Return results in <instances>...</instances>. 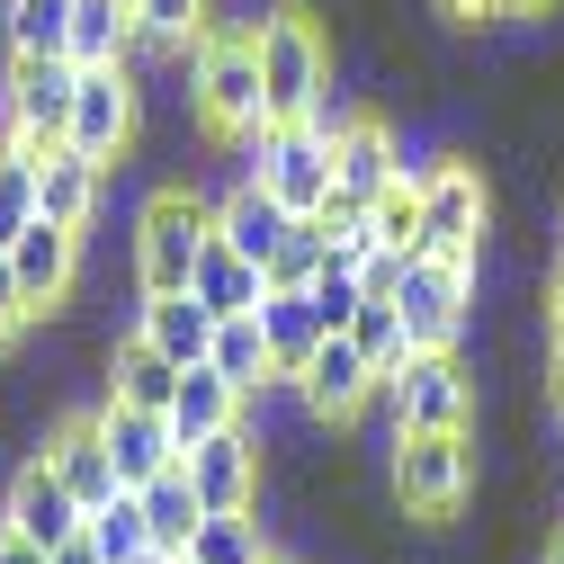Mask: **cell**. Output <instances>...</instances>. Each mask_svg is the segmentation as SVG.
Segmentation results:
<instances>
[{
    "mask_svg": "<svg viewBox=\"0 0 564 564\" xmlns=\"http://www.w3.org/2000/svg\"><path fill=\"white\" fill-rule=\"evenodd\" d=\"M188 108L197 126L216 134V144H251V134L269 126V99H260V36L251 28H206L188 45Z\"/></svg>",
    "mask_w": 564,
    "mask_h": 564,
    "instance_id": "1",
    "label": "cell"
},
{
    "mask_svg": "<svg viewBox=\"0 0 564 564\" xmlns=\"http://www.w3.org/2000/svg\"><path fill=\"white\" fill-rule=\"evenodd\" d=\"M251 36H260V99H269V126L323 117V108H332V36L314 28V10L278 0Z\"/></svg>",
    "mask_w": 564,
    "mask_h": 564,
    "instance_id": "2",
    "label": "cell"
},
{
    "mask_svg": "<svg viewBox=\"0 0 564 564\" xmlns=\"http://www.w3.org/2000/svg\"><path fill=\"white\" fill-rule=\"evenodd\" d=\"M216 242V206L197 188H153L134 216V288L144 296H180L197 278V251Z\"/></svg>",
    "mask_w": 564,
    "mask_h": 564,
    "instance_id": "3",
    "label": "cell"
},
{
    "mask_svg": "<svg viewBox=\"0 0 564 564\" xmlns=\"http://www.w3.org/2000/svg\"><path fill=\"white\" fill-rule=\"evenodd\" d=\"M475 492V431H394V502L412 520H457Z\"/></svg>",
    "mask_w": 564,
    "mask_h": 564,
    "instance_id": "4",
    "label": "cell"
},
{
    "mask_svg": "<svg viewBox=\"0 0 564 564\" xmlns=\"http://www.w3.org/2000/svg\"><path fill=\"white\" fill-rule=\"evenodd\" d=\"M323 134H332V206H323V216H368V206L412 171V162H403V134H394L386 117L323 108Z\"/></svg>",
    "mask_w": 564,
    "mask_h": 564,
    "instance_id": "5",
    "label": "cell"
},
{
    "mask_svg": "<svg viewBox=\"0 0 564 564\" xmlns=\"http://www.w3.org/2000/svg\"><path fill=\"white\" fill-rule=\"evenodd\" d=\"M242 153H251L242 180H260L288 216H323V206H332V134H323V117H305V126H260Z\"/></svg>",
    "mask_w": 564,
    "mask_h": 564,
    "instance_id": "6",
    "label": "cell"
},
{
    "mask_svg": "<svg viewBox=\"0 0 564 564\" xmlns=\"http://www.w3.org/2000/svg\"><path fill=\"white\" fill-rule=\"evenodd\" d=\"M73 90H82V63L73 54H10V73H0V134L28 153L63 144V126H73Z\"/></svg>",
    "mask_w": 564,
    "mask_h": 564,
    "instance_id": "7",
    "label": "cell"
},
{
    "mask_svg": "<svg viewBox=\"0 0 564 564\" xmlns=\"http://www.w3.org/2000/svg\"><path fill=\"white\" fill-rule=\"evenodd\" d=\"M386 421L394 431H466L475 421V368L457 349H412L386 377Z\"/></svg>",
    "mask_w": 564,
    "mask_h": 564,
    "instance_id": "8",
    "label": "cell"
},
{
    "mask_svg": "<svg viewBox=\"0 0 564 564\" xmlns=\"http://www.w3.org/2000/svg\"><path fill=\"white\" fill-rule=\"evenodd\" d=\"M394 305H403L412 349H457L466 323H475V260H431V251H412Z\"/></svg>",
    "mask_w": 564,
    "mask_h": 564,
    "instance_id": "9",
    "label": "cell"
},
{
    "mask_svg": "<svg viewBox=\"0 0 564 564\" xmlns=\"http://www.w3.org/2000/svg\"><path fill=\"white\" fill-rule=\"evenodd\" d=\"M484 225H492V188L475 162H431L421 171V251L431 260H475L484 251Z\"/></svg>",
    "mask_w": 564,
    "mask_h": 564,
    "instance_id": "10",
    "label": "cell"
},
{
    "mask_svg": "<svg viewBox=\"0 0 564 564\" xmlns=\"http://www.w3.org/2000/svg\"><path fill=\"white\" fill-rule=\"evenodd\" d=\"M288 394L305 403L314 431H332V421H359V412L386 394V377H377V359H368L349 332H323V340H314V359L288 377Z\"/></svg>",
    "mask_w": 564,
    "mask_h": 564,
    "instance_id": "11",
    "label": "cell"
},
{
    "mask_svg": "<svg viewBox=\"0 0 564 564\" xmlns=\"http://www.w3.org/2000/svg\"><path fill=\"white\" fill-rule=\"evenodd\" d=\"M82 520H90V511H82V492L45 466V448L10 475V492H0V529L28 538V546H45V555H54L63 538H82Z\"/></svg>",
    "mask_w": 564,
    "mask_h": 564,
    "instance_id": "12",
    "label": "cell"
},
{
    "mask_svg": "<svg viewBox=\"0 0 564 564\" xmlns=\"http://www.w3.org/2000/svg\"><path fill=\"white\" fill-rule=\"evenodd\" d=\"M90 421H99V440H108V466H117V484H126V492H144L153 475H171V466H180L171 412H144V403H117V394H108Z\"/></svg>",
    "mask_w": 564,
    "mask_h": 564,
    "instance_id": "13",
    "label": "cell"
},
{
    "mask_svg": "<svg viewBox=\"0 0 564 564\" xmlns=\"http://www.w3.org/2000/svg\"><path fill=\"white\" fill-rule=\"evenodd\" d=\"M180 466H188V484H197L206 511H260V431H251V421H234V431H216V440H197Z\"/></svg>",
    "mask_w": 564,
    "mask_h": 564,
    "instance_id": "14",
    "label": "cell"
},
{
    "mask_svg": "<svg viewBox=\"0 0 564 564\" xmlns=\"http://www.w3.org/2000/svg\"><path fill=\"white\" fill-rule=\"evenodd\" d=\"M63 144H82V153H99V162H117V153L134 144V63H99V73H82Z\"/></svg>",
    "mask_w": 564,
    "mask_h": 564,
    "instance_id": "15",
    "label": "cell"
},
{
    "mask_svg": "<svg viewBox=\"0 0 564 564\" xmlns=\"http://www.w3.org/2000/svg\"><path fill=\"white\" fill-rule=\"evenodd\" d=\"M10 278H19V296L36 305V323L73 296V278H82V225H54V216H36L19 242H10Z\"/></svg>",
    "mask_w": 564,
    "mask_h": 564,
    "instance_id": "16",
    "label": "cell"
},
{
    "mask_svg": "<svg viewBox=\"0 0 564 564\" xmlns=\"http://www.w3.org/2000/svg\"><path fill=\"white\" fill-rule=\"evenodd\" d=\"M99 197H108V162L99 153H82V144H45L36 153V206H45L54 225H82L90 234Z\"/></svg>",
    "mask_w": 564,
    "mask_h": 564,
    "instance_id": "17",
    "label": "cell"
},
{
    "mask_svg": "<svg viewBox=\"0 0 564 564\" xmlns=\"http://www.w3.org/2000/svg\"><path fill=\"white\" fill-rule=\"evenodd\" d=\"M45 466L63 475V484H73L82 492V511H99V502H117V466H108V440H99V421L82 412V421H54V431H45Z\"/></svg>",
    "mask_w": 564,
    "mask_h": 564,
    "instance_id": "18",
    "label": "cell"
},
{
    "mask_svg": "<svg viewBox=\"0 0 564 564\" xmlns=\"http://www.w3.org/2000/svg\"><path fill=\"white\" fill-rule=\"evenodd\" d=\"M242 403H251V394H242V386H225L206 359H197V368H180V394H171V440H180V457H188L197 440L234 431V421H242Z\"/></svg>",
    "mask_w": 564,
    "mask_h": 564,
    "instance_id": "19",
    "label": "cell"
},
{
    "mask_svg": "<svg viewBox=\"0 0 564 564\" xmlns=\"http://www.w3.org/2000/svg\"><path fill=\"white\" fill-rule=\"evenodd\" d=\"M288 225H296V216H288V206H278V197H269L260 180H242V188H234V197L216 206V242H234L242 260H260V278H269L278 242H288Z\"/></svg>",
    "mask_w": 564,
    "mask_h": 564,
    "instance_id": "20",
    "label": "cell"
},
{
    "mask_svg": "<svg viewBox=\"0 0 564 564\" xmlns=\"http://www.w3.org/2000/svg\"><path fill=\"white\" fill-rule=\"evenodd\" d=\"M216 323H225V314H216V305H197L188 288H180V296H144V305H134V332H144L153 349H171L180 368H197L206 349H216Z\"/></svg>",
    "mask_w": 564,
    "mask_h": 564,
    "instance_id": "21",
    "label": "cell"
},
{
    "mask_svg": "<svg viewBox=\"0 0 564 564\" xmlns=\"http://www.w3.org/2000/svg\"><path fill=\"white\" fill-rule=\"evenodd\" d=\"M108 394H117V403H144V412H171L180 359H171V349H153L144 332H117V349H108Z\"/></svg>",
    "mask_w": 564,
    "mask_h": 564,
    "instance_id": "22",
    "label": "cell"
},
{
    "mask_svg": "<svg viewBox=\"0 0 564 564\" xmlns=\"http://www.w3.org/2000/svg\"><path fill=\"white\" fill-rule=\"evenodd\" d=\"M144 54V28H134V0H73V63L99 73V63H134Z\"/></svg>",
    "mask_w": 564,
    "mask_h": 564,
    "instance_id": "23",
    "label": "cell"
},
{
    "mask_svg": "<svg viewBox=\"0 0 564 564\" xmlns=\"http://www.w3.org/2000/svg\"><path fill=\"white\" fill-rule=\"evenodd\" d=\"M206 368H216L225 386H242V394H269V386H278V349H269V332H260V305L216 323V349H206Z\"/></svg>",
    "mask_w": 564,
    "mask_h": 564,
    "instance_id": "24",
    "label": "cell"
},
{
    "mask_svg": "<svg viewBox=\"0 0 564 564\" xmlns=\"http://www.w3.org/2000/svg\"><path fill=\"white\" fill-rule=\"evenodd\" d=\"M260 332H269V349H278V386H288V377L314 359V340H323L314 288H269V296H260Z\"/></svg>",
    "mask_w": 564,
    "mask_h": 564,
    "instance_id": "25",
    "label": "cell"
},
{
    "mask_svg": "<svg viewBox=\"0 0 564 564\" xmlns=\"http://www.w3.org/2000/svg\"><path fill=\"white\" fill-rule=\"evenodd\" d=\"M188 296L216 305V314H251V305L269 296V278H260V260H242L234 242H206V251H197V278H188Z\"/></svg>",
    "mask_w": 564,
    "mask_h": 564,
    "instance_id": "26",
    "label": "cell"
},
{
    "mask_svg": "<svg viewBox=\"0 0 564 564\" xmlns=\"http://www.w3.org/2000/svg\"><path fill=\"white\" fill-rule=\"evenodd\" d=\"M82 538L108 555V564H171L162 546H153V520H144V492H117V502H99L90 520H82Z\"/></svg>",
    "mask_w": 564,
    "mask_h": 564,
    "instance_id": "27",
    "label": "cell"
},
{
    "mask_svg": "<svg viewBox=\"0 0 564 564\" xmlns=\"http://www.w3.org/2000/svg\"><path fill=\"white\" fill-rule=\"evenodd\" d=\"M144 520H153V546H162V555H188V538H197V520H206L188 466H171V475L144 484Z\"/></svg>",
    "mask_w": 564,
    "mask_h": 564,
    "instance_id": "28",
    "label": "cell"
},
{
    "mask_svg": "<svg viewBox=\"0 0 564 564\" xmlns=\"http://www.w3.org/2000/svg\"><path fill=\"white\" fill-rule=\"evenodd\" d=\"M10 54H73V0H0Z\"/></svg>",
    "mask_w": 564,
    "mask_h": 564,
    "instance_id": "29",
    "label": "cell"
},
{
    "mask_svg": "<svg viewBox=\"0 0 564 564\" xmlns=\"http://www.w3.org/2000/svg\"><path fill=\"white\" fill-rule=\"evenodd\" d=\"M188 555H197V564H260V555H269L260 511H206L197 538H188Z\"/></svg>",
    "mask_w": 564,
    "mask_h": 564,
    "instance_id": "30",
    "label": "cell"
},
{
    "mask_svg": "<svg viewBox=\"0 0 564 564\" xmlns=\"http://www.w3.org/2000/svg\"><path fill=\"white\" fill-rule=\"evenodd\" d=\"M36 216H45V206H36V153L0 134V251H10Z\"/></svg>",
    "mask_w": 564,
    "mask_h": 564,
    "instance_id": "31",
    "label": "cell"
},
{
    "mask_svg": "<svg viewBox=\"0 0 564 564\" xmlns=\"http://www.w3.org/2000/svg\"><path fill=\"white\" fill-rule=\"evenodd\" d=\"M349 340L377 359V377H394V368L412 359V332H403V305H394V296H368L359 314H349Z\"/></svg>",
    "mask_w": 564,
    "mask_h": 564,
    "instance_id": "32",
    "label": "cell"
},
{
    "mask_svg": "<svg viewBox=\"0 0 564 564\" xmlns=\"http://www.w3.org/2000/svg\"><path fill=\"white\" fill-rule=\"evenodd\" d=\"M134 28H144V54H188L206 36V0H134Z\"/></svg>",
    "mask_w": 564,
    "mask_h": 564,
    "instance_id": "33",
    "label": "cell"
},
{
    "mask_svg": "<svg viewBox=\"0 0 564 564\" xmlns=\"http://www.w3.org/2000/svg\"><path fill=\"white\" fill-rule=\"evenodd\" d=\"M323 242H332V225H323V216H296V225H288V242H278V260H269V288H314Z\"/></svg>",
    "mask_w": 564,
    "mask_h": 564,
    "instance_id": "34",
    "label": "cell"
},
{
    "mask_svg": "<svg viewBox=\"0 0 564 564\" xmlns=\"http://www.w3.org/2000/svg\"><path fill=\"white\" fill-rule=\"evenodd\" d=\"M368 305V288H359V269H314V314H323V332H349V314Z\"/></svg>",
    "mask_w": 564,
    "mask_h": 564,
    "instance_id": "35",
    "label": "cell"
},
{
    "mask_svg": "<svg viewBox=\"0 0 564 564\" xmlns=\"http://www.w3.org/2000/svg\"><path fill=\"white\" fill-rule=\"evenodd\" d=\"M36 323V305L19 296V278H10V251H0V349H19V332Z\"/></svg>",
    "mask_w": 564,
    "mask_h": 564,
    "instance_id": "36",
    "label": "cell"
},
{
    "mask_svg": "<svg viewBox=\"0 0 564 564\" xmlns=\"http://www.w3.org/2000/svg\"><path fill=\"white\" fill-rule=\"evenodd\" d=\"M440 19H457V28H492V19H511L502 0H440Z\"/></svg>",
    "mask_w": 564,
    "mask_h": 564,
    "instance_id": "37",
    "label": "cell"
},
{
    "mask_svg": "<svg viewBox=\"0 0 564 564\" xmlns=\"http://www.w3.org/2000/svg\"><path fill=\"white\" fill-rule=\"evenodd\" d=\"M45 564H108V555H99V546H90V538H63V546H54V555H45Z\"/></svg>",
    "mask_w": 564,
    "mask_h": 564,
    "instance_id": "38",
    "label": "cell"
},
{
    "mask_svg": "<svg viewBox=\"0 0 564 564\" xmlns=\"http://www.w3.org/2000/svg\"><path fill=\"white\" fill-rule=\"evenodd\" d=\"M0 564H45V546H28V538H10V529H0Z\"/></svg>",
    "mask_w": 564,
    "mask_h": 564,
    "instance_id": "39",
    "label": "cell"
},
{
    "mask_svg": "<svg viewBox=\"0 0 564 564\" xmlns=\"http://www.w3.org/2000/svg\"><path fill=\"white\" fill-rule=\"evenodd\" d=\"M546 332L564 340V269H555V288H546Z\"/></svg>",
    "mask_w": 564,
    "mask_h": 564,
    "instance_id": "40",
    "label": "cell"
},
{
    "mask_svg": "<svg viewBox=\"0 0 564 564\" xmlns=\"http://www.w3.org/2000/svg\"><path fill=\"white\" fill-rule=\"evenodd\" d=\"M546 377H555V412H564V340H555V368Z\"/></svg>",
    "mask_w": 564,
    "mask_h": 564,
    "instance_id": "41",
    "label": "cell"
},
{
    "mask_svg": "<svg viewBox=\"0 0 564 564\" xmlns=\"http://www.w3.org/2000/svg\"><path fill=\"white\" fill-rule=\"evenodd\" d=\"M502 10H511V19H529V10H546V0H502Z\"/></svg>",
    "mask_w": 564,
    "mask_h": 564,
    "instance_id": "42",
    "label": "cell"
},
{
    "mask_svg": "<svg viewBox=\"0 0 564 564\" xmlns=\"http://www.w3.org/2000/svg\"><path fill=\"white\" fill-rule=\"evenodd\" d=\"M546 564H564V529H555V538H546Z\"/></svg>",
    "mask_w": 564,
    "mask_h": 564,
    "instance_id": "43",
    "label": "cell"
},
{
    "mask_svg": "<svg viewBox=\"0 0 564 564\" xmlns=\"http://www.w3.org/2000/svg\"><path fill=\"white\" fill-rule=\"evenodd\" d=\"M260 564H288V555H260Z\"/></svg>",
    "mask_w": 564,
    "mask_h": 564,
    "instance_id": "44",
    "label": "cell"
},
{
    "mask_svg": "<svg viewBox=\"0 0 564 564\" xmlns=\"http://www.w3.org/2000/svg\"><path fill=\"white\" fill-rule=\"evenodd\" d=\"M171 564H197V555H171Z\"/></svg>",
    "mask_w": 564,
    "mask_h": 564,
    "instance_id": "45",
    "label": "cell"
}]
</instances>
